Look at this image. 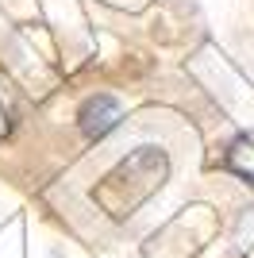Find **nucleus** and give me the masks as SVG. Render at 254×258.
<instances>
[{
  "mask_svg": "<svg viewBox=\"0 0 254 258\" xmlns=\"http://www.w3.org/2000/svg\"><path fill=\"white\" fill-rule=\"evenodd\" d=\"M173 147L166 139H154V123H139L131 131H116L108 143L96 147V181L89 189L93 205L108 220H127L158 193L173 173Z\"/></svg>",
  "mask_w": 254,
  "mask_h": 258,
  "instance_id": "1",
  "label": "nucleus"
},
{
  "mask_svg": "<svg viewBox=\"0 0 254 258\" xmlns=\"http://www.w3.org/2000/svg\"><path fill=\"white\" fill-rule=\"evenodd\" d=\"M77 123L89 139H104V135L119 131V123H123V100L112 97V93H93L77 108Z\"/></svg>",
  "mask_w": 254,
  "mask_h": 258,
  "instance_id": "2",
  "label": "nucleus"
},
{
  "mask_svg": "<svg viewBox=\"0 0 254 258\" xmlns=\"http://www.w3.org/2000/svg\"><path fill=\"white\" fill-rule=\"evenodd\" d=\"M223 166L239 173L243 181H254V131H243L239 139H231V147L223 154Z\"/></svg>",
  "mask_w": 254,
  "mask_h": 258,
  "instance_id": "3",
  "label": "nucleus"
},
{
  "mask_svg": "<svg viewBox=\"0 0 254 258\" xmlns=\"http://www.w3.org/2000/svg\"><path fill=\"white\" fill-rule=\"evenodd\" d=\"M235 243H239L243 258H254V208H246V212H243L239 231H235Z\"/></svg>",
  "mask_w": 254,
  "mask_h": 258,
  "instance_id": "4",
  "label": "nucleus"
}]
</instances>
